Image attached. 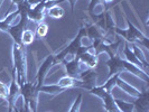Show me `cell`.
Segmentation results:
<instances>
[{
	"mask_svg": "<svg viewBox=\"0 0 149 112\" xmlns=\"http://www.w3.org/2000/svg\"><path fill=\"white\" fill-rule=\"evenodd\" d=\"M13 63L16 71V77L17 83L19 86H22L24 83L27 82V65H26V52H25V46L18 45L14 43L13 44Z\"/></svg>",
	"mask_w": 149,
	"mask_h": 112,
	"instance_id": "6da1fadb",
	"label": "cell"
},
{
	"mask_svg": "<svg viewBox=\"0 0 149 112\" xmlns=\"http://www.w3.org/2000/svg\"><path fill=\"white\" fill-rule=\"evenodd\" d=\"M127 24H128L127 29H120V28L116 27L114 33L117 35H120L129 44L130 43H134V44L137 45L143 46L146 49H149V38L145 34H142L137 27H134V24L130 22L129 19H127Z\"/></svg>",
	"mask_w": 149,
	"mask_h": 112,
	"instance_id": "7a4b0ae2",
	"label": "cell"
},
{
	"mask_svg": "<svg viewBox=\"0 0 149 112\" xmlns=\"http://www.w3.org/2000/svg\"><path fill=\"white\" fill-rule=\"evenodd\" d=\"M85 36H86V30H85V27L82 26L74 39L67 45L66 47H64L61 52H58L56 55H54L55 56V62L56 63H61V61L64 60V58H66V60L73 58L76 55V53L79 52L80 47L82 46V39Z\"/></svg>",
	"mask_w": 149,
	"mask_h": 112,
	"instance_id": "3957f363",
	"label": "cell"
},
{
	"mask_svg": "<svg viewBox=\"0 0 149 112\" xmlns=\"http://www.w3.org/2000/svg\"><path fill=\"white\" fill-rule=\"evenodd\" d=\"M8 97H7V104H8V112H14L16 111V102L17 99L20 95V86L17 83V77H16V71L15 68H13V79L10 85L8 86Z\"/></svg>",
	"mask_w": 149,
	"mask_h": 112,
	"instance_id": "277c9868",
	"label": "cell"
},
{
	"mask_svg": "<svg viewBox=\"0 0 149 112\" xmlns=\"http://www.w3.org/2000/svg\"><path fill=\"white\" fill-rule=\"evenodd\" d=\"M61 63L64 64L67 75L71 76V77H74V79H77L79 75L81 74L83 71H85L86 68H89V67H86L83 64L76 55H75L73 58H71V60L64 58V60L61 61Z\"/></svg>",
	"mask_w": 149,
	"mask_h": 112,
	"instance_id": "5b68a950",
	"label": "cell"
},
{
	"mask_svg": "<svg viewBox=\"0 0 149 112\" xmlns=\"http://www.w3.org/2000/svg\"><path fill=\"white\" fill-rule=\"evenodd\" d=\"M55 64H56L55 56L54 55H48L44 60V62L39 65L37 71V75H36V88H37L38 92H39V88L42 85H44V81L45 79H46V76H47V74H48V72L51 71V68Z\"/></svg>",
	"mask_w": 149,
	"mask_h": 112,
	"instance_id": "8992f818",
	"label": "cell"
},
{
	"mask_svg": "<svg viewBox=\"0 0 149 112\" xmlns=\"http://www.w3.org/2000/svg\"><path fill=\"white\" fill-rule=\"evenodd\" d=\"M38 94L39 92L36 88V82H26L20 86V95L25 102V105H24L25 110L28 109L29 101H38Z\"/></svg>",
	"mask_w": 149,
	"mask_h": 112,
	"instance_id": "52a82bcc",
	"label": "cell"
},
{
	"mask_svg": "<svg viewBox=\"0 0 149 112\" xmlns=\"http://www.w3.org/2000/svg\"><path fill=\"white\" fill-rule=\"evenodd\" d=\"M90 47L81 46L79 52L76 53V56L80 58V61L89 68H95L97 65V56L94 53L90 52Z\"/></svg>",
	"mask_w": 149,
	"mask_h": 112,
	"instance_id": "ba28073f",
	"label": "cell"
},
{
	"mask_svg": "<svg viewBox=\"0 0 149 112\" xmlns=\"http://www.w3.org/2000/svg\"><path fill=\"white\" fill-rule=\"evenodd\" d=\"M122 44V39H119L117 42H108L107 39L103 40L101 44L97 46V51H95V55H99L101 53H105L109 58L110 57H113L118 54V51H119V46Z\"/></svg>",
	"mask_w": 149,
	"mask_h": 112,
	"instance_id": "9c48e42d",
	"label": "cell"
},
{
	"mask_svg": "<svg viewBox=\"0 0 149 112\" xmlns=\"http://www.w3.org/2000/svg\"><path fill=\"white\" fill-rule=\"evenodd\" d=\"M45 14H46V0H42L36 6L29 8V10L27 11V17L28 20L39 24L44 20Z\"/></svg>",
	"mask_w": 149,
	"mask_h": 112,
	"instance_id": "30bf717a",
	"label": "cell"
},
{
	"mask_svg": "<svg viewBox=\"0 0 149 112\" xmlns=\"http://www.w3.org/2000/svg\"><path fill=\"white\" fill-rule=\"evenodd\" d=\"M97 73L94 71V68H86L85 71H83L82 73L79 75L77 80L82 81L83 89L90 91L92 88L97 86Z\"/></svg>",
	"mask_w": 149,
	"mask_h": 112,
	"instance_id": "8fae6325",
	"label": "cell"
},
{
	"mask_svg": "<svg viewBox=\"0 0 149 112\" xmlns=\"http://www.w3.org/2000/svg\"><path fill=\"white\" fill-rule=\"evenodd\" d=\"M149 110V92L145 90L140 95L136 97L134 102V112H148Z\"/></svg>",
	"mask_w": 149,
	"mask_h": 112,
	"instance_id": "7c38bea8",
	"label": "cell"
},
{
	"mask_svg": "<svg viewBox=\"0 0 149 112\" xmlns=\"http://www.w3.org/2000/svg\"><path fill=\"white\" fill-rule=\"evenodd\" d=\"M122 66H123V71H125V72H129V73H131V74L136 75L137 77H139V79L142 80L145 83H149L148 73L145 72V71H142L141 68L134 66V64L129 63V62H127L126 60H122Z\"/></svg>",
	"mask_w": 149,
	"mask_h": 112,
	"instance_id": "4fadbf2b",
	"label": "cell"
},
{
	"mask_svg": "<svg viewBox=\"0 0 149 112\" xmlns=\"http://www.w3.org/2000/svg\"><path fill=\"white\" fill-rule=\"evenodd\" d=\"M105 65L109 67V76L117 74V73H122L123 72V66H122V58L117 54L116 56L110 57L105 62Z\"/></svg>",
	"mask_w": 149,
	"mask_h": 112,
	"instance_id": "5bb4252c",
	"label": "cell"
},
{
	"mask_svg": "<svg viewBox=\"0 0 149 112\" xmlns=\"http://www.w3.org/2000/svg\"><path fill=\"white\" fill-rule=\"evenodd\" d=\"M123 56L126 57V61H127V62L131 63V64H134V66L141 68L142 71L147 72V70H148V68L143 66L141 62H140V61H139L138 58H137V57H136V56H134V54L132 53V51L130 49V47H129V45H128L127 42L125 43V48H123ZM147 73H148V72H147Z\"/></svg>",
	"mask_w": 149,
	"mask_h": 112,
	"instance_id": "9a60e30c",
	"label": "cell"
},
{
	"mask_svg": "<svg viewBox=\"0 0 149 112\" xmlns=\"http://www.w3.org/2000/svg\"><path fill=\"white\" fill-rule=\"evenodd\" d=\"M56 84L66 90L71 89V88H83L82 81H80L77 79H74V77H71L68 75H65V76L61 77Z\"/></svg>",
	"mask_w": 149,
	"mask_h": 112,
	"instance_id": "2e32d148",
	"label": "cell"
},
{
	"mask_svg": "<svg viewBox=\"0 0 149 112\" xmlns=\"http://www.w3.org/2000/svg\"><path fill=\"white\" fill-rule=\"evenodd\" d=\"M116 86L120 88L123 92H126L127 94H129V95H131V97H138L139 95H140V93H141L139 90L136 89V88L132 86V85H130V84H129L128 82H126L125 80H122L120 76L118 77V80H117Z\"/></svg>",
	"mask_w": 149,
	"mask_h": 112,
	"instance_id": "e0dca14e",
	"label": "cell"
},
{
	"mask_svg": "<svg viewBox=\"0 0 149 112\" xmlns=\"http://www.w3.org/2000/svg\"><path fill=\"white\" fill-rule=\"evenodd\" d=\"M18 16H19V10L17 9L16 11H13L11 14L6 16L2 20H0V30L7 33L8 30H9V28L14 25V20H15Z\"/></svg>",
	"mask_w": 149,
	"mask_h": 112,
	"instance_id": "ac0fdd59",
	"label": "cell"
},
{
	"mask_svg": "<svg viewBox=\"0 0 149 112\" xmlns=\"http://www.w3.org/2000/svg\"><path fill=\"white\" fill-rule=\"evenodd\" d=\"M66 89L62 88L57 84H48V85H42L39 88V93H46V94H49L52 97H55L57 94H61L63 92H65Z\"/></svg>",
	"mask_w": 149,
	"mask_h": 112,
	"instance_id": "d6986e66",
	"label": "cell"
},
{
	"mask_svg": "<svg viewBox=\"0 0 149 112\" xmlns=\"http://www.w3.org/2000/svg\"><path fill=\"white\" fill-rule=\"evenodd\" d=\"M128 45H129V47H130V49L132 51V53L134 54V56L138 58V60L140 61L142 63V65L145 67H147L148 68L149 66V63L148 61H147V57H146V55H145V53H143V51H142L141 48L139 47V45L134 44V43H128Z\"/></svg>",
	"mask_w": 149,
	"mask_h": 112,
	"instance_id": "ffe728a7",
	"label": "cell"
},
{
	"mask_svg": "<svg viewBox=\"0 0 149 112\" xmlns=\"http://www.w3.org/2000/svg\"><path fill=\"white\" fill-rule=\"evenodd\" d=\"M103 101V108L107 112H120L114 103V97L112 93H105L104 97L101 99Z\"/></svg>",
	"mask_w": 149,
	"mask_h": 112,
	"instance_id": "44dd1931",
	"label": "cell"
},
{
	"mask_svg": "<svg viewBox=\"0 0 149 112\" xmlns=\"http://www.w3.org/2000/svg\"><path fill=\"white\" fill-rule=\"evenodd\" d=\"M104 0H91L89 3V7H88V13L90 14H92V15H99L97 14V8H100V10L101 11H107L108 9L104 8Z\"/></svg>",
	"mask_w": 149,
	"mask_h": 112,
	"instance_id": "7402d4cb",
	"label": "cell"
},
{
	"mask_svg": "<svg viewBox=\"0 0 149 112\" xmlns=\"http://www.w3.org/2000/svg\"><path fill=\"white\" fill-rule=\"evenodd\" d=\"M114 103L120 112H134V102H127L120 99H114Z\"/></svg>",
	"mask_w": 149,
	"mask_h": 112,
	"instance_id": "603a6c76",
	"label": "cell"
},
{
	"mask_svg": "<svg viewBox=\"0 0 149 112\" xmlns=\"http://www.w3.org/2000/svg\"><path fill=\"white\" fill-rule=\"evenodd\" d=\"M120 74H121V73H117V74L112 75V76H109V79L107 80V82H105L103 85H101L102 89L104 90L105 92H108V93H112L113 89L116 88L117 80H118V77L120 76Z\"/></svg>",
	"mask_w": 149,
	"mask_h": 112,
	"instance_id": "cb8c5ba5",
	"label": "cell"
},
{
	"mask_svg": "<svg viewBox=\"0 0 149 112\" xmlns=\"http://www.w3.org/2000/svg\"><path fill=\"white\" fill-rule=\"evenodd\" d=\"M46 14L49 16L51 18H53V19H60V18H62L64 16L65 11H64V9L62 7H60L58 5H56V6H53V7L48 8L46 10Z\"/></svg>",
	"mask_w": 149,
	"mask_h": 112,
	"instance_id": "d4e9b609",
	"label": "cell"
},
{
	"mask_svg": "<svg viewBox=\"0 0 149 112\" xmlns=\"http://www.w3.org/2000/svg\"><path fill=\"white\" fill-rule=\"evenodd\" d=\"M35 31L31 29H25L22 35V46H29L35 40Z\"/></svg>",
	"mask_w": 149,
	"mask_h": 112,
	"instance_id": "484cf974",
	"label": "cell"
},
{
	"mask_svg": "<svg viewBox=\"0 0 149 112\" xmlns=\"http://www.w3.org/2000/svg\"><path fill=\"white\" fill-rule=\"evenodd\" d=\"M104 22H105L104 34H105V36H107L108 33L113 31V30L116 29V25H114V22H113V19H112V16L108 10L104 13Z\"/></svg>",
	"mask_w": 149,
	"mask_h": 112,
	"instance_id": "4316f807",
	"label": "cell"
},
{
	"mask_svg": "<svg viewBox=\"0 0 149 112\" xmlns=\"http://www.w3.org/2000/svg\"><path fill=\"white\" fill-rule=\"evenodd\" d=\"M48 33V25L45 24V22H39L36 27V31H35V35H37L38 37L43 38L47 35Z\"/></svg>",
	"mask_w": 149,
	"mask_h": 112,
	"instance_id": "83f0119b",
	"label": "cell"
},
{
	"mask_svg": "<svg viewBox=\"0 0 149 112\" xmlns=\"http://www.w3.org/2000/svg\"><path fill=\"white\" fill-rule=\"evenodd\" d=\"M82 99H83V94L80 93L77 97H75V100L73 101V103L71 105L68 112H80V109H81V105H82Z\"/></svg>",
	"mask_w": 149,
	"mask_h": 112,
	"instance_id": "f1b7e54d",
	"label": "cell"
},
{
	"mask_svg": "<svg viewBox=\"0 0 149 112\" xmlns=\"http://www.w3.org/2000/svg\"><path fill=\"white\" fill-rule=\"evenodd\" d=\"M8 86L6 84H3V83L0 81V99H2V100H7V97H8Z\"/></svg>",
	"mask_w": 149,
	"mask_h": 112,
	"instance_id": "f546056e",
	"label": "cell"
},
{
	"mask_svg": "<svg viewBox=\"0 0 149 112\" xmlns=\"http://www.w3.org/2000/svg\"><path fill=\"white\" fill-rule=\"evenodd\" d=\"M70 2V6H71V11H72V14L74 13V8H75V5H76V2H77V0H66Z\"/></svg>",
	"mask_w": 149,
	"mask_h": 112,
	"instance_id": "4dcf8cb0",
	"label": "cell"
},
{
	"mask_svg": "<svg viewBox=\"0 0 149 112\" xmlns=\"http://www.w3.org/2000/svg\"><path fill=\"white\" fill-rule=\"evenodd\" d=\"M42 0H27V2L29 3L30 7H34V6H36L37 3H39Z\"/></svg>",
	"mask_w": 149,
	"mask_h": 112,
	"instance_id": "1f68e13d",
	"label": "cell"
},
{
	"mask_svg": "<svg viewBox=\"0 0 149 112\" xmlns=\"http://www.w3.org/2000/svg\"><path fill=\"white\" fill-rule=\"evenodd\" d=\"M24 0H11V3L13 5H16V6H18L19 3H22Z\"/></svg>",
	"mask_w": 149,
	"mask_h": 112,
	"instance_id": "d6a6232c",
	"label": "cell"
},
{
	"mask_svg": "<svg viewBox=\"0 0 149 112\" xmlns=\"http://www.w3.org/2000/svg\"><path fill=\"white\" fill-rule=\"evenodd\" d=\"M111 1H113V0H104L105 3H107V2H111Z\"/></svg>",
	"mask_w": 149,
	"mask_h": 112,
	"instance_id": "836d02e7",
	"label": "cell"
},
{
	"mask_svg": "<svg viewBox=\"0 0 149 112\" xmlns=\"http://www.w3.org/2000/svg\"><path fill=\"white\" fill-rule=\"evenodd\" d=\"M2 1H3V0H0V7H1V5H2Z\"/></svg>",
	"mask_w": 149,
	"mask_h": 112,
	"instance_id": "e575fe53",
	"label": "cell"
},
{
	"mask_svg": "<svg viewBox=\"0 0 149 112\" xmlns=\"http://www.w3.org/2000/svg\"><path fill=\"white\" fill-rule=\"evenodd\" d=\"M46 1H49V0H46Z\"/></svg>",
	"mask_w": 149,
	"mask_h": 112,
	"instance_id": "d590c367",
	"label": "cell"
}]
</instances>
